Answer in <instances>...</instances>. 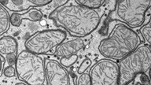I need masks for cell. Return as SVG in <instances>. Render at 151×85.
<instances>
[{
    "label": "cell",
    "mask_w": 151,
    "mask_h": 85,
    "mask_svg": "<svg viewBox=\"0 0 151 85\" xmlns=\"http://www.w3.org/2000/svg\"><path fill=\"white\" fill-rule=\"evenodd\" d=\"M49 18L76 37L90 35L101 22V16L95 9L73 4L57 8L50 13Z\"/></svg>",
    "instance_id": "1"
},
{
    "label": "cell",
    "mask_w": 151,
    "mask_h": 85,
    "mask_svg": "<svg viewBox=\"0 0 151 85\" xmlns=\"http://www.w3.org/2000/svg\"><path fill=\"white\" fill-rule=\"evenodd\" d=\"M12 2V4L14 7H17L18 10H23V9H27L30 6L31 4L28 2L26 0H9ZM15 10V8H14Z\"/></svg>",
    "instance_id": "18"
},
{
    "label": "cell",
    "mask_w": 151,
    "mask_h": 85,
    "mask_svg": "<svg viewBox=\"0 0 151 85\" xmlns=\"http://www.w3.org/2000/svg\"><path fill=\"white\" fill-rule=\"evenodd\" d=\"M15 73H16V69L14 68V66H7L3 69V75L6 77H13L15 76Z\"/></svg>",
    "instance_id": "22"
},
{
    "label": "cell",
    "mask_w": 151,
    "mask_h": 85,
    "mask_svg": "<svg viewBox=\"0 0 151 85\" xmlns=\"http://www.w3.org/2000/svg\"><path fill=\"white\" fill-rule=\"evenodd\" d=\"M84 46L85 42L82 38H76L59 44L55 50L54 55L58 58L68 57L81 50Z\"/></svg>",
    "instance_id": "9"
},
{
    "label": "cell",
    "mask_w": 151,
    "mask_h": 85,
    "mask_svg": "<svg viewBox=\"0 0 151 85\" xmlns=\"http://www.w3.org/2000/svg\"><path fill=\"white\" fill-rule=\"evenodd\" d=\"M150 67V47L148 45H139L132 53L120 59L118 65V85L128 84L137 75L147 73Z\"/></svg>",
    "instance_id": "3"
},
{
    "label": "cell",
    "mask_w": 151,
    "mask_h": 85,
    "mask_svg": "<svg viewBox=\"0 0 151 85\" xmlns=\"http://www.w3.org/2000/svg\"><path fill=\"white\" fill-rule=\"evenodd\" d=\"M21 18L22 20L28 19L32 21H39L43 18V14L40 10L33 8V9H29L25 14H21Z\"/></svg>",
    "instance_id": "12"
},
{
    "label": "cell",
    "mask_w": 151,
    "mask_h": 85,
    "mask_svg": "<svg viewBox=\"0 0 151 85\" xmlns=\"http://www.w3.org/2000/svg\"><path fill=\"white\" fill-rule=\"evenodd\" d=\"M92 85H118V64L110 59H101L89 71Z\"/></svg>",
    "instance_id": "7"
},
{
    "label": "cell",
    "mask_w": 151,
    "mask_h": 85,
    "mask_svg": "<svg viewBox=\"0 0 151 85\" xmlns=\"http://www.w3.org/2000/svg\"><path fill=\"white\" fill-rule=\"evenodd\" d=\"M139 84H145V85H150V80L149 76L146 74V73H142L139 74Z\"/></svg>",
    "instance_id": "23"
},
{
    "label": "cell",
    "mask_w": 151,
    "mask_h": 85,
    "mask_svg": "<svg viewBox=\"0 0 151 85\" xmlns=\"http://www.w3.org/2000/svg\"><path fill=\"white\" fill-rule=\"evenodd\" d=\"M77 85H91V78H90L89 73H83L80 74L76 82Z\"/></svg>",
    "instance_id": "19"
},
{
    "label": "cell",
    "mask_w": 151,
    "mask_h": 85,
    "mask_svg": "<svg viewBox=\"0 0 151 85\" xmlns=\"http://www.w3.org/2000/svg\"><path fill=\"white\" fill-rule=\"evenodd\" d=\"M78 4L91 9H99L104 4L106 0H75Z\"/></svg>",
    "instance_id": "13"
},
{
    "label": "cell",
    "mask_w": 151,
    "mask_h": 85,
    "mask_svg": "<svg viewBox=\"0 0 151 85\" xmlns=\"http://www.w3.org/2000/svg\"><path fill=\"white\" fill-rule=\"evenodd\" d=\"M45 75L49 85L70 84L69 75L63 66L54 60H47L45 62Z\"/></svg>",
    "instance_id": "8"
},
{
    "label": "cell",
    "mask_w": 151,
    "mask_h": 85,
    "mask_svg": "<svg viewBox=\"0 0 151 85\" xmlns=\"http://www.w3.org/2000/svg\"><path fill=\"white\" fill-rule=\"evenodd\" d=\"M140 33L142 35L144 40L146 41V44L150 46L151 44V28H150V21H148V23L145 24L143 27H142L140 29Z\"/></svg>",
    "instance_id": "15"
},
{
    "label": "cell",
    "mask_w": 151,
    "mask_h": 85,
    "mask_svg": "<svg viewBox=\"0 0 151 85\" xmlns=\"http://www.w3.org/2000/svg\"><path fill=\"white\" fill-rule=\"evenodd\" d=\"M68 1L69 0H52L51 2H50L49 4L45 6L43 10L47 13H51L57 8H58L63 5H65Z\"/></svg>",
    "instance_id": "14"
},
{
    "label": "cell",
    "mask_w": 151,
    "mask_h": 85,
    "mask_svg": "<svg viewBox=\"0 0 151 85\" xmlns=\"http://www.w3.org/2000/svg\"><path fill=\"white\" fill-rule=\"evenodd\" d=\"M17 53L6 54V62L9 66H14L17 61Z\"/></svg>",
    "instance_id": "24"
},
{
    "label": "cell",
    "mask_w": 151,
    "mask_h": 85,
    "mask_svg": "<svg viewBox=\"0 0 151 85\" xmlns=\"http://www.w3.org/2000/svg\"><path fill=\"white\" fill-rule=\"evenodd\" d=\"M15 69L17 76L27 84H47L43 60L37 54L27 50L20 52L17 56Z\"/></svg>",
    "instance_id": "4"
},
{
    "label": "cell",
    "mask_w": 151,
    "mask_h": 85,
    "mask_svg": "<svg viewBox=\"0 0 151 85\" xmlns=\"http://www.w3.org/2000/svg\"><path fill=\"white\" fill-rule=\"evenodd\" d=\"M141 43L139 35L124 23L115 24L107 38L99 45V51L108 59L120 60L132 53Z\"/></svg>",
    "instance_id": "2"
},
{
    "label": "cell",
    "mask_w": 151,
    "mask_h": 85,
    "mask_svg": "<svg viewBox=\"0 0 151 85\" xmlns=\"http://www.w3.org/2000/svg\"><path fill=\"white\" fill-rule=\"evenodd\" d=\"M22 18H21V14L17 12L12 13V14L9 16V24L14 27H19L22 23Z\"/></svg>",
    "instance_id": "17"
},
{
    "label": "cell",
    "mask_w": 151,
    "mask_h": 85,
    "mask_svg": "<svg viewBox=\"0 0 151 85\" xmlns=\"http://www.w3.org/2000/svg\"><path fill=\"white\" fill-rule=\"evenodd\" d=\"M77 59L78 56L76 54H74L68 57L61 58L60 62H61V64L64 67H69V66H71L74 63H76V61H77Z\"/></svg>",
    "instance_id": "16"
},
{
    "label": "cell",
    "mask_w": 151,
    "mask_h": 85,
    "mask_svg": "<svg viewBox=\"0 0 151 85\" xmlns=\"http://www.w3.org/2000/svg\"><path fill=\"white\" fill-rule=\"evenodd\" d=\"M18 44L17 40L12 36L6 35L0 38V54H6L17 52Z\"/></svg>",
    "instance_id": "10"
},
{
    "label": "cell",
    "mask_w": 151,
    "mask_h": 85,
    "mask_svg": "<svg viewBox=\"0 0 151 85\" xmlns=\"http://www.w3.org/2000/svg\"><path fill=\"white\" fill-rule=\"evenodd\" d=\"M66 33L60 29H47L35 33L25 41L24 46L31 53L40 55L48 54L65 40Z\"/></svg>",
    "instance_id": "6"
},
{
    "label": "cell",
    "mask_w": 151,
    "mask_h": 85,
    "mask_svg": "<svg viewBox=\"0 0 151 85\" xmlns=\"http://www.w3.org/2000/svg\"><path fill=\"white\" fill-rule=\"evenodd\" d=\"M9 28V13L0 4V35L6 32Z\"/></svg>",
    "instance_id": "11"
},
{
    "label": "cell",
    "mask_w": 151,
    "mask_h": 85,
    "mask_svg": "<svg viewBox=\"0 0 151 85\" xmlns=\"http://www.w3.org/2000/svg\"><path fill=\"white\" fill-rule=\"evenodd\" d=\"M40 24L42 26H45L47 24V21H45V20H43V19H42V20L40 21Z\"/></svg>",
    "instance_id": "25"
},
{
    "label": "cell",
    "mask_w": 151,
    "mask_h": 85,
    "mask_svg": "<svg viewBox=\"0 0 151 85\" xmlns=\"http://www.w3.org/2000/svg\"><path fill=\"white\" fill-rule=\"evenodd\" d=\"M150 5L151 0H119L116 14L120 21L130 28H139L146 21V12Z\"/></svg>",
    "instance_id": "5"
},
{
    "label": "cell",
    "mask_w": 151,
    "mask_h": 85,
    "mask_svg": "<svg viewBox=\"0 0 151 85\" xmlns=\"http://www.w3.org/2000/svg\"><path fill=\"white\" fill-rule=\"evenodd\" d=\"M26 1L29 2L31 5L40 7L45 6L52 2V0H26Z\"/></svg>",
    "instance_id": "21"
},
{
    "label": "cell",
    "mask_w": 151,
    "mask_h": 85,
    "mask_svg": "<svg viewBox=\"0 0 151 85\" xmlns=\"http://www.w3.org/2000/svg\"><path fill=\"white\" fill-rule=\"evenodd\" d=\"M15 84L16 85H25V84H26L25 82H18V83H16V84Z\"/></svg>",
    "instance_id": "26"
},
{
    "label": "cell",
    "mask_w": 151,
    "mask_h": 85,
    "mask_svg": "<svg viewBox=\"0 0 151 85\" xmlns=\"http://www.w3.org/2000/svg\"><path fill=\"white\" fill-rule=\"evenodd\" d=\"M2 60H1V58H0V73H1V71H2Z\"/></svg>",
    "instance_id": "27"
},
{
    "label": "cell",
    "mask_w": 151,
    "mask_h": 85,
    "mask_svg": "<svg viewBox=\"0 0 151 85\" xmlns=\"http://www.w3.org/2000/svg\"><path fill=\"white\" fill-rule=\"evenodd\" d=\"M91 65V59H89L88 58L84 59V61H83L81 65L80 66L79 68H78V73L79 74H81V73H84L85 71L87 70L88 67H90V66Z\"/></svg>",
    "instance_id": "20"
}]
</instances>
